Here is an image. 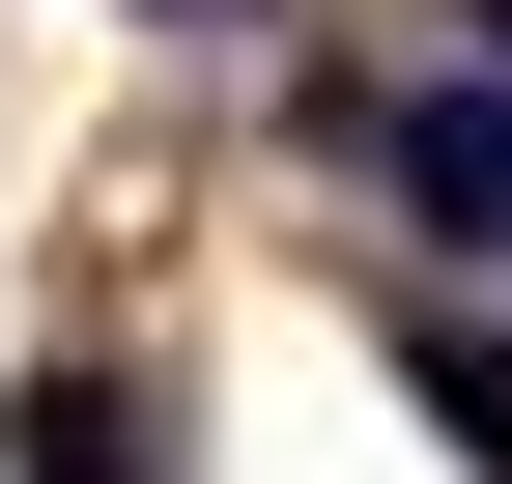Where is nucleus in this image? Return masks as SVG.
Here are the masks:
<instances>
[{"mask_svg":"<svg viewBox=\"0 0 512 484\" xmlns=\"http://www.w3.org/2000/svg\"><path fill=\"white\" fill-rule=\"evenodd\" d=\"M399 399H427V428L512 484V342H484V314H399Z\"/></svg>","mask_w":512,"mask_h":484,"instance_id":"f03ea898","label":"nucleus"},{"mask_svg":"<svg viewBox=\"0 0 512 484\" xmlns=\"http://www.w3.org/2000/svg\"><path fill=\"white\" fill-rule=\"evenodd\" d=\"M456 29H484V86H512V0H456Z\"/></svg>","mask_w":512,"mask_h":484,"instance_id":"7ed1b4c3","label":"nucleus"},{"mask_svg":"<svg viewBox=\"0 0 512 484\" xmlns=\"http://www.w3.org/2000/svg\"><path fill=\"white\" fill-rule=\"evenodd\" d=\"M171 29H256V0H171Z\"/></svg>","mask_w":512,"mask_h":484,"instance_id":"20e7f679","label":"nucleus"},{"mask_svg":"<svg viewBox=\"0 0 512 484\" xmlns=\"http://www.w3.org/2000/svg\"><path fill=\"white\" fill-rule=\"evenodd\" d=\"M399 200H427V228H512V86H427V114H399Z\"/></svg>","mask_w":512,"mask_h":484,"instance_id":"f257e3e1","label":"nucleus"}]
</instances>
